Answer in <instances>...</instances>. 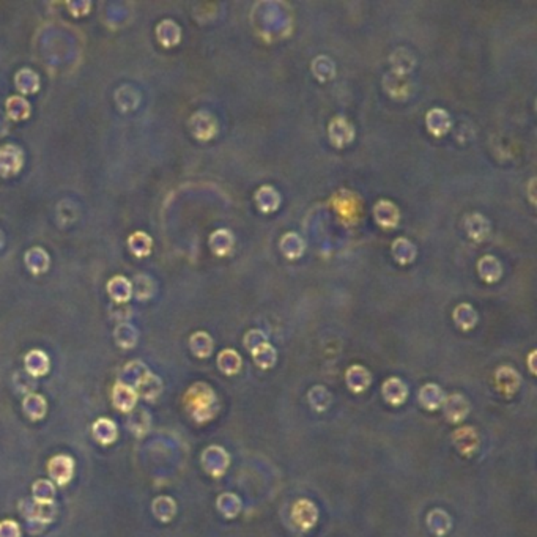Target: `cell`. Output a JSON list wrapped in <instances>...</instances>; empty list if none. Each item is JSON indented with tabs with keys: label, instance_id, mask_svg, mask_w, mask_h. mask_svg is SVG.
I'll list each match as a JSON object with an SVG mask.
<instances>
[{
	"label": "cell",
	"instance_id": "obj_14",
	"mask_svg": "<svg viewBox=\"0 0 537 537\" xmlns=\"http://www.w3.org/2000/svg\"><path fill=\"white\" fill-rule=\"evenodd\" d=\"M463 227L471 240L481 243L490 233V221L481 213H468L463 218Z\"/></svg>",
	"mask_w": 537,
	"mask_h": 537
},
{
	"label": "cell",
	"instance_id": "obj_15",
	"mask_svg": "<svg viewBox=\"0 0 537 537\" xmlns=\"http://www.w3.org/2000/svg\"><path fill=\"white\" fill-rule=\"evenodd\" d=\"M139 395L133 386H128L123 382H117L112 391L114 407L119 408L121 413H131L136 408Z\"/></svg>",
	"mask_w": 537,
	"mask_h": 537
},
{
	"label": "cell",
	"instance_id": "obj_25",
	"mask_svg": "<svg viewBox=\"0 0 537 537\" xmlns=\"http://www.w3.org/2000/svg\"><path fill=\"white\" fill-rule=\"evenodd\" d=\"M49 366L51 363L48 355L42 350H32L31 353L26 355V370L33 378L46 375L49 372Z\"/></svg>",
	"mask_w": 537,
	"mask_h": 537
},
{
	"label": "cell",
	"instance_id": "obj_19",
	"mask_svg": "<svg viewBox=\"0 0 537 537\" xmlns=\"http://www.w3.org/2000/svg\"><path fill=\"white\" fill-rule=\"evenodd\" d=\"M389 63L393 68V73L400 76H408L414 67H416V58L413 52L407 48H397L393 54L389 56Z\"/></svg>",
	"mask_w": 537,
	"mask_h": 537
},
{
	"label": "cell",
	"instance_id": "obj_12",
	"mask_svg": "<svg viewBox=\"0 0 537 537\" xmlns=\"http://www.w3.org/2000/svg\"><path fill=\"white\" fill-rule=\"evenodd\" d=\"M383 87L384 90L389 93V96H393L394 99H400V101H404V99L411 95V83L410 79H408V76H400L391 71L384 74Z\"/></svg>",
	"mask_w": 537,
	"mask_h": 537
},
{
	"label": "cell",
	"instance_id": "obj_28",
	"mask_svg": "<svg viewBox=\"0 0 537 537\" xmlns=\"http://www.w3.org/2000/svg\"><path fill=\"white\" fill-rule=\"evenodd\" d=\"M93 438H95L99 445H110L117 440V425L109 418H99L98 421L93 424L92 427Z\"/></svg>",
	"mask_w": 537,
	"mask_h": 537
},
{
	"label": "cell",
	"instance_id": "obj_40",
	"mask_svg": "<svg viewBox=\"0 0 537 537\" xmlns=\"http://www.w3.org/2000/svg\"><path fill=\"white\" fill-rule=\"evenodd\" d=\"M15 84L21 93H35L40 89L38 74L28 68H22L16 74Z\"/></svg>",
	"mask_w": 537,
	"mask_h": 537
},
{
	"label": "cell",
	"instance_id": "obj_13",
	"mask_svg": "<svg viewBox=\"0 0 537 537\" xmlns=\"http://www.w3.org/2000/svg\"><path fill=\"white\" fill-rule=\"evenodd\" d=\"M425 126H427L429 133L434 134V136L436 137L445 136L452 126L451 115L448 114V110L441 108L430 109L427 115H425Z\"/></svg>",
	"mask_w": 537,
	"mask_h": 537
},
{
	"label": "cell",
	"instance_id": "obj_23",
	"mask_svg": "<svg viewBox=\"0 0 537 537\" xmlns=\"http://www.w3.org/2000/svg\"><path fill=\"white\" fill-rule=\"evenodd\" d=\"M347 386L353 391V393H363L372 383L370 372L366 369L364 366L353 364L346 373Z\"/></svg>",
	"mask_w": 537,
	"mask_h": 537
},
{
	"label": "cell",
	"instance_id": "obj_38",
	"mask_svg": "<svg viewBox=\"0 0 537 537\" xmlns=\"http://www.w3.org/2000/svg\"><path fill=\"white\" fill-rule=\"evenodd\" d=\"M22 407H24L26 414L32 419V421L43 419L46 410H48L46 400L43 399V395L40 394H27L24 402H22Z\"/></svg>",
	"mask_w": 537,
	"mask_h": 537
},
{
	"label": "cell",
	"instance_id": "obj_6",
	"mask_svg": "<svg viewBox=\"0 0 537 537\" xmlns=\"http://www.w3.org/2000/svg\"><path fill=\"white\" fill-rule=\"evenodd\" d=\"M291 520L302 531L314 528L318 520L317 506L306 498L298 500L293 504V509H291Z\"/></svg>",
	"mask_w": 537,
	"mask_h": 537
},
{
	"label": "cell",
	"instance_id": "obj_37",
	"mask_svg": "<svg viewBox=\"0 0 537 537\" xmlns=\"http://www.w3.org/2000/svg\"><path fill=\"white\" fill-rule=\"evenodd\" d=\"M128 248H130L133 255L147 257L151 253V248H153V240L145 232H134L128 238Z\"/></svg>",
	"mask_w": 537,
	"mask_h": 537
},
{
	"label": "cell",
	"instance_id": "obj_47",
	"mask_svg": "<svg viewBox=\"0 0 537 537\" xmlns=\"http://www.w3.org/2000/svg\"><path fill=\"white\" fill-rule=\"evenodd\" d=\"M133 291L137 300H148L155 293V282L151 281V278L147 276V274H139V276H136V281H134Z\"/></svg>",
	"mask_w": 537,
	"mask_h": 537
},
{
	"label": "cell",
	"instance_id": "obj_34",
	"mask_svg": "<svg viewBox=\"0 0 537 537\" xmlns=\"http://www.w3.org/2000/svg\"><path fill=\"white\" fill-rule=\"evenodd\" d=\"M311 71L315 76V79L320 80V83H326V80H331L336 76V65L328 56H318L314 58Z\"/></svg>",
	"mask_w": 537,
	"mask_h": 537
},
{
	"label": "cell",
	"instance_id": "obj_30",
	"mask_svg": "<svg viewBox=\"0 0 537 537\" xmlns=\"http://www.w3.org/2000/svg\"><path fill=\"white\" fill-rule=\"evenodd\" d=\"M134 388L137 389V395H141L145 400L153 402L157 399V395L162 393V382L160 377L148 372Z\"/></svg>",
	"mask_w": 537,
	"mask_h": 537
},
{
	"label": "cell",
	"instance_id": "obj_21",
	"mask_svg": "<svg viewBox=\"0 0 537 537\" xmlns=\"http://www.w3.org/2000/svg\"><path fill=\"white\" fill-rule=\"evenodd\" d=\"M477 273H479L482 281L495 284L503 276V265H501L500 259H496L495 255H484L477 262Z\"/></svg>",
	"mask_w": 537,
	"mask_h": 537
},
{
	"label": "cell",
	"instance_id": "obj_10",
	"mask_svg": "<svg viewBox=\"0 0 537 537\" xmlns=\"http://www.w3.org/2000/svg\"><path fill=\"white\" fill-rule=\"evenodd\" d=\"M495 382L496 388L504 397H512L513 394L520 389L522 378L513 367L511 366H501L495 373Z\"/></svg>",
	"mask_w": 537,
	"mask_h": 537
},
{
	"label": "cell",
	"instance_id": "obj_4",
	"mask_svg": "<svg viewBox=\"0 0 537 537\" xmlns=\"http://www.w3.org/2000/svg\"><path fill=\"white\" fill-rule=\"evenodd\" d=\"M328 136L331 144L337 148L347 147L355 139V128L343 115H336L328 125Z\"/></svg>",
	"mask_w": 537,
	"mask_h": 537
},
{
	"label": "cell",
	"instance_id": "obj_32",
	"mask_svg": "<svg viewBox=\"0 0 537 537\" xmlns=\"http://www.w3.org/2000/svg\"><path fill=\"white\" fill-rule=\"evenodd\" d=\"M243 359L238 352L232 348H225L218 355V367L225 375H235L241 370Z\"/></svg>",
	"mask_w": 537,
	"mask_h": 537
},
{
	"label": "cell",
	"instance_id": "obj_18",
	"mask_svg": "<svg viewBox=\"0 0 537 537\" xmlns=\"http://www.w3.org/2000/svg\"><path fill=\"white\" fill-rule=\"evenodd\" d=\"M445 399H446L445 391H443L438 384H435V383L424 384L421 391H419V404H421L425 410H429V411H434V410H438V408H441L443 404H445Z\"/></svg>",
	"mask_w": 537,
	"mask_h": 537
},
{
	"label": "cell",
	"instance_id": "obj_17",
	"mask_svg": "<svg viewBox=\"0 0 537 537\" xmlns=\"http://www.w3.org/2000/svg\"><path fill=\"white\" fill-rule=\"evenodd\" d=\"M208 244L214 255L225 257L232 253L233 246H235V237L229 229H218L210 235Z\"/></svg>",
	"mask_w": 537,
	"mask_h": 537
},
{
	"label": "cell",
	"instance_id": "obj_16",
	"mask_svg": "<svg viewBox=\"0 0 537 537\" xmlns=\"http://www.w3.org/2000/svg\"><path fill=\"white\" fill-rule=\"evenodd\" d=\"M254 198L257 208L264 213L276 212L279 205H281V194L276 191V188H273L270 185L260 186V188L255 191Z\"/></svg>",
	"mask_w": 537,
	"mask_h": 537
},
{
	"label": "cell",
	"instance_id": "obj_11",
	"mask_svg": "<svg viewBox=\"0 0 537 537\" xmlns=\"http://www.w3.org/2000/svg\"><path fill=\"white\" fill-rule=\"evenodd\" d=\"M443 411H445L448 421H451L452 424H459L468 416L470 402L466 400L465 395L462 394L446 395L445 404H443Z\"/></svg>",
	"mask_w": 537,
	"mask_h": 537
},
{
	"label": "cell",
	"instance_id": "obj_26",
	"mask_svg": "<svg viewBox=\"0 0 537 537\" xmlns=\"http://www.w3.org/2000/svg\"><path fill=\"white\" fill-rule=\"evenodd\" d=\"M108 293L119 305H125L133 295V284L123 276H114L108 282Z\"/></svg>",
	"mask_w": 537,
	"mask_h": 537
},
{
	"label": "cell",
	"instance_id": "obj_8",
	"mask_svg": "<svg viewBox=\"0 0 537 537\" xmlns=\"http://www.w3.org/2000/svg\"><path fill=\"white\" fill-rule=\"evenodd\" d=\"M22 162H24V153L17 145L7 144L0 148V175L2 177H11L19 172Z\"/></svg>",
	"mask_w": 537,
	"mask_h": 537
},
{
	"label": "cell",
	"instance_id": "obj_45",
	"mask_svg": "<svg viewBox=\"0 0 537 537\" xmlns=\"http://www.w3.org/2000/svg\"><path fill=\"white\" fill-rule=\"evenodd\" d=\"M7 114L10 119L24 120L31 115V104L21 96H10L7 101Z\"/></svg>",
	"mask_w": 537,
	"mask_h": 537
},
{
	"label": "cell",
	"instance_id": "obj_42",
	"mask_svg": "<svg viewBox=\"0 0 537 537\" xmlns=\"http://www.w3.org/2000/svg\"><path fill=\"white\" fill-rule=\"evenodd\" d=\"M218 509L221 511L224 517L227 518H233L237 517L241 511V501L237 495L233 493H224L218 498Z\"/></svg>",
	"mask_w": 537,
	"mask_h": 537
},
{
	"label": "cell",
	"instance_id": "obj_22",
	"mask_svg": "<svg viewBox=\"0 0 537 537\" xmlns=\"http://www.w3.org/2000/svg\"><path fill=\"white\" fill-rule=\"evenodd\" d=\"M156 38L164 48H172L182 40V28L175 21L164 19L156 27Z\"/></svg>",
	"mask_w": 537,
	"mask_h": 537
},
{
	"label": "cell",
	"instance_id": "obj_31",
	"mask_svg": "<svg viewBox=\"0 0 537 537\" xmlns=\"http://www.w3.org/2000/svg\"><path fill=\"white\" fill-rule=\"evenodd\" d=\"M452 318H454L455 325H457L459 328L463 330V331H470L477 325L476 309L472 307L471 305H468V302H462V305L455 306L454 312H452Z\"/></svg>",
	"mask_w": 537,
	"mask_h": 537
},
{
	"label": "cell",
	"instance_id": "obj_36",
	"mask_svg": "<svg viewBox=\"0 0 537 537\" xmlns=\"http://www.w3.org/2000/svg\"><path fill=\"white\" fill-rule=\"evenodd\" d=\"M250 355H253L255 366H259L260 369H270V367L276 364L278 352L270 342H265L262 343L260 347L254 348L253 352H250Z\"/></svg>",
	"mask_w": 537,
	"mask_h": 537
},
{
	"label": "cell",
	"instance_id": "obj_44",
	"mask_svg": "<svg viewBox=\"0 0 537 537\" xmlns=\"http://www.w3.org/2000/svg\"><path fill=\"white\" fill-rule=\"evenodd\" d=\"M309 404L315 411H326L331 405V394L325 386H314L309 391Z\"/></svg>",
	"mask_w": 537,
	"mask_h": 537
},
{
	"label": "cell",
	"instance_id": "obj_7",
	"mask_svg": "<svg viewBox=\"0 0 537 537\" xmlns=\"http://www.w3.org/2000/svg\"><path fill=\"white\" fill-rule=\"evenodd\" d=\"M452 443L460 454L465 455V457H471V455L476 454L477 449H479L481 438L475 427L465 425V427L454 432Z\"/></svg>",
	"mask_w": 537,
	"mask_h": 537
},
{
	"label": "cell",
	"instance_id": "obj_29",
	"mask_svg": "<svg viewBox=\"0 0 537 537\" xmlns=\"http://www.w3.org/2000/svg\"><path fill=\"white\" fill-rule=\"evenodd\" d=\"M279 248H281L282 254L287 257V259L293 260V259H298V257H301L302 253H305L306 243L296 232H287L285 235H282Z\"/></svg>",
	"mask_w": 537,
	"mask_h": 537
},
{
	"label": "cell",
	"instance_id": "obj_50",
	"mask_svg": "<svg viewBox=\"0 0 537 537\" xmlns=\"http://www.w3.org/2000/svg\"><path fill=\"white\" fill-rule=\"evenodd\" d=\"M534 182H536V180L534 178H531L529 180V192H531V203H533V205H536V198L533 197V185H534Z\"/></svg>",
	"mask_w": 537,
	"mask_h": 537
},
{
	"label": "cell",
	"instance_id": "obj_20",
	"mask_svg": "<svg viewBox=\"0 0 537 537\" xmlns=\"http://www.w3.org/2000/svg\"><path fill=\"white\" fill-rule=\"evenodd\" d=\"M382 393H383L384 400H386L388 404L397 407V405H402L407 400L408 388H407V384L400 380V378L391 377L383 383Z\"/></svg>",
	"mask_w": 537,
	"mask_h": 537
},
{
	"label": "cell",
	"instance_id": "obj_5",
	"mask_svg": "<svg viewBox=\"0 0 537 537\" xmlns=\"http://www.w3.org/2000/svg\"><path fill=\"white\" fill-rule=\"evenodd\" d=\"M48 475L57 486H67V484L73 479L74 460L65 454L56 455L48 463Z\"/></svg>",
	"mask_w": 537,
	"mask_h": 537
},
{
	"label": "cell",
	"instance_id": "obj_24",
	"mask_svg": "<svg viewBox=\"0 0 537 537\" xmlns=\"http://www.w3.org/2000/svg\"><path fill=\"white\" fill-rule=\"evenodd\" d=\"M391 253H393V257L397 264L410 265L411 262H414V259H416L418 249L414 246V243H411L408 238L399 237L395 238L393 244H391Z\"/></svg>",
	"mask_w": 537,
	"mask_h": 537
},
{
	"label": "cell",
	"instance_id": "obj_51",
	"mask_svg": "<svg viewBox=\"0 0 537 537\" xmlns=\"http://www.w3.org/2000/svg\"><path fill=\"white\" fill-rule=\"evenodd\" d=\"M3 243V235H2V233H0V244H2Z\"/></svg>",
	"mask_w": 537,
	"mask_h": 537
},
{
	"label": "cell",
	"instance_id": "obj_41",
	"mask_svg": "<svg viewBox=\"0 0 537 537\" xmlns=\"http://www.w3.org/2000/svg\"><path fill=\"white\" fill-rule=\"evenodd\" d=\"M114 337L121 348H133L137 343V330L131 323L121 322L115 328Z\"/></svg>",
	"mask_w": 537,
	"mask_h": 537
},
{
	"label": "cell",
	"instance_id": "obj_49",
	"mask_svg": "<svg viewBox=\"0 0 537 537\" xmlns=\"http://www.w3.org/2000/svg\"><path fill=\"white\" fill-rule=\"evenodd\" d=\"M0 537H21V528L13 520L0 522Z\"/></svg>",
	"mask_w": 537,
	"mask_h": 537
},
{
	"label": "cell",
	"instance_id": "obj_33",
	"mask_svg": "<svg viewBox=\"0 0 537 537\" xmlns=\"http://www.w3.org/2000/svg\"><path fill=\"white\" fill-rule=\"evenodd\" d=\"M214 342L212 336L205 331H197L189 337V347L191 352L194 353L197 358H208L213 353Z\"/></svg>",
	"mask_w": 537,
	"mask_h": 537
},
{
	"label": "cell",
	"instance_id": "obj_43",
	"mask_svg": "<svg viewBox=\"0 0 537 537\" xmlns=\"http://www.w3.org/2000/svg\"><path fill=\"white\" fill-rule=\"evenodd\" d=\"M33 498L35 503L38 504H52L54 501V495H56V487L54 484L44 479H40L33 484Z\"/></svg>",
	"mask_w": 537,
	"mask_h": 537
},
{
	"label": "cell",
	"instance_id": "obj_39",
	"mask_svg": "<svg viewBox=\"0 0 537 537\" xmlns=\"http://www.w3.org/2000/svg\"><path fill=\"white\" fill-rule=\"evenodd\" d=\"M24 260L28 270L35 274L44 273L49 266V255L42 248H32L31 250H27Z\"/></svg>",
	"mask_w": 537,
	"mask_h": 537
},
{
	"label": "cell",
	"instance_id": "obj_48",
	"mask_svg": "<svg viewBox=\"0 0 537 537\" xmlns=\"http://www.w3.org/2000/svg\"><path fill=\"white\" fill-rule=\"evenodd\" d=\"M268 342V337L264 331L260 330H250L249 332H246V336H244V347H246L249 352H253L254 348L260 347L262 343Z\"/></svg>",
	"mask_w": 537,
	"mask_h": 537
},
{
	"label": "cell",
	"instance_id": "obj_3",
	"mask_svg": "<svg viewBox=\"0 0 537 537\" xmlns=\"http://www.w3.org/2000/svg\"><path fill=\"white\" fill-rule=\"evenodd\" d=\"M230 465V455L221 446H210L202 454V466L210 476L221 477Z\"/></svg>",
	"mask_w": 537,
	"mask_h": 537
},
{
	"label": "cell",
	"instance_id": "obj_27",
	"mask_svg": "<svg viewBox=\"0 0 537 537\" xmlns=\"http://www.w3.org/2000/svg\"><path fill=\"white\" fill-rule=\"evenodd\" d=\"M427 527L438 537H445L452 528V518L443 509H432L427 513Z\"/></svg>",
	"mask_w": 537,
	"mask_h": 537
},
{
	"label": "cell",
	"instance_id": "obj_46",
	"mask_svg": "<svg viewBox=\"0 0 537 537\" xmlns=\"http://www.w3.org/2000/svg\"><path fill=\"white\" fill-rule=\"evenodd\" d=\"M128 427H130V430L136 436H144L145 432L150 429V414L144 410H137V411L133 410L130 414Z\"/></svg>",
	"mask_w": 537,
	"mask_h": 537
},
{
	"label": "cell",
	"instance_id": "obj_35",
	"mask_svg": "<svg viewBox=\"0 0 537 537\" xmlns=\"http://www.w3.org/2000/svg\"><path fill=\"white\" fill-rule=\"evenodd\" d=\"M151 509H153V513L157 520L162 523H169L175 517V513H177V504H175V501L171 496H160V498L153 501Z\"/></svg>",
	"mask_w": 537,
	"mask_h": 537
},
{
	"label": "cell",
	"instance_id": "obj_2",
	"mask_svg": "<svg viewBox=\"0 0 537 537\" xmlns=\"http://www.w3.org/2000/svg\"><path fill=\"white\" fill-rule=\"evenodd\" d=\"M189 130L192 136L198 141H212L218 133V120L208 110H198V112L191 115Z\"/></svg>",
	"mask_w": 537,
	"mask_h": 537
},
{
	"label": "cell",
	"instance_id": "obj_1",
	"mask_svg": "<svg viewBox=\"0 0 537 537\" xmlns=\"http://www.w3.org/2000/svg\"><path fill=\"white\" fill-rule=\"evenodd\" d=\"M185 407L196 423L205 424L218 414L219 402L212 386L198 382L186 391Z\"/></svg>",
	"mask_w": 537,
	"mask_h": 537
},
{
	"label": "cell",
	"instance_id": "obj_9",
	"mask_svg": "<svg viewBox=\"0 0 537 537\" xmlns=\"http://www.w3.org/2000/svg\"><path fill=\"white\" fill-rule=\"evenodd\" d=\"M372 213L373 218H375V223L382 225L383 229H395L400 223L399 207H397L394 202L386 201V198L378 201L375 205H373Z\"/></svg>",
	"mask_w": 537,
	"mask_h": 537
}]
</instances>
